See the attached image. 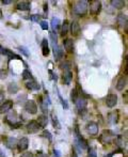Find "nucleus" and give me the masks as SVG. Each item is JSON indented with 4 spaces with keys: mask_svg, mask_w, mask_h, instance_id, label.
Returning a JSON list of instances; mask_svg holds the SVG:
<instances>
[{
    "mask_svg": "<svg viewBox=\"0 0 128 157\" xmlns=\"http://www.w3.org/2000/svg\"><path fill=\"white\" fill-rule=\"evenodd\" d=\"M70 62H65V63H62L61 67H62V68H64V70H65V72H66V71H70Z\"/></svg>",
    "mask_w": 128,
    "mask_h": 157,
    "instance_id": "72a5a7b5",
    "label": "nucleus"
},
{
    "mask_svg": "<svg viewBox=\"0 0 128 157\" xmlns=\"http://www.w3.org/2000/svg\"><path fill=\"white\" fill-rule=\"evenodd\" d=\"M51 28H52L53 32L57 31L60 27V19H59L58 17H52V19H51Z\"/></svg>",
    "mask_w": 128,
    "mask_h": 157,
    "instance_id": "393cba45",
    "label": "nucleus"
},
{
    "mask_svg": "<svg viewBox=\"0 0 128 157\" xmlns=\"http://www.w3.org/2000/svg\"><path fill=\"white\" fill-rule=\"evenodd\" d=\"M43 137H45V138H48V140H51V135H50V133L48 132V130H44L43 132V135H42Z\"/></svg>",
    "mask_w": 128,
    "mask_h": 157,
    "instance_id": "c9c22d12",
    "label": "nucleus"
},
{
    "mask_svg": "<svg viewBox=\"0 0 128 157\" xmlns=\"http://www.w3.org/2000/svg\"><path fill=\"white\" fill-rule=\"evenodd\" d=\"M68 29H70V26H68V22H67V20H64L63 25H62V30H61V34H62V35H65V34L68 32Z\"/></svg>",
    "mask_w": 128,
    "mask_h": 157,
    "instance_id": "bb28decb",
    "label": "nucleus"
},
{
    "mask_svg": "<svg viewBox=\"0 0 128 157\" xmlns=\"http://www.w3.org/2000/svg\"><path fill=\"white\" fill-rule=\"evenodd\" d=\"M0 53H2V55H6L8 56L10 59H20V57L16 53H14L13 51H11L10 49H6V48H2L0 46Z\"/></svg>",
    "mask_w": 128,
    "mask_h": 157,
    "instance_id": "f8f14e48",
    "label": "nucleus"
},
{
    "mask_svg": "<svg viewBox=\"0 0 128 157\" xmlns=\"http://www.w3.org/2000/svg\"><path fill=\"white\" fill-rule=\"evenodd\" d=\"M86 128L90 135L95 136V135L98 134V129H99V127H98L97 123H95V122H89V123L86 124Z\"/></svg>",
    "mask_w": 128,
    "mask_h": 157,
    "instance_id": "423d86ee",
    "label": "nucleus"
},
{
    "mask_svg": "<svg viewBox=\"0 0 128 157\" xmlns=\"http://www.w3.org/2000/svg\"><path fill=\"white\" fill-rule=\"evenodd\" d=\"M30 19L32 20V22H39V20H40V15H37V14L31 15Z\"/></svg>",
    "mask_w": 128,
    "mask_h": 157,
    "instance_id": "e433bc0d",
    "label": "nucleus"
},
{
    "mask_svg": "<svg viewBox=\"0 0 128 157\" xmlns=\"http://www.w3.org/2000/svg\"><path fill=\"white\" fill-rule=\"evenodd\" d=\"M76 107L78 109V112L80 115L84 113L86 111V105H88V102L84 97H78V99L76 101Z\"/></svg>",
    "mask_w": 128,
    "mask_h": 157,
    "instance_id": "7ed1b4c3",
    "label": "nucleus"
},
{
    "mask_svg": "<svg viewBox=\"0 0 128 157\" xmlns=\"http://www.w3.org/2000/svg\"><path fill=\"white\" fill-rule=\"evenodd\" d=\"M12 1H10V0H4V1H2L3 4H9V3H11Z\"/></svg>",
    "mask_w": 128,
    "mask_h": 157,
    "instance_id": "37998d69",
    "label": "nucleus"
},
{
    "mask_svg": "<svg viewBox=\"0 0 128 157\" xmlns=\"http://www.w3.org/2000/svg\"><path fill=\"white\" fill-rule=\"evenodd\" d=\"M76 141H77L79 148H80L81 150L88 149V143H86V141L82 138V136L78 133V127H76Z\"/></svg>",
    "mask_w": 128,
    "mask_h": 157,
    "instance_id": "0eeeda50",
    "label": "nucleus"
},
{
    "mask_svg": "<svg viewBox=\"0 0 128 157\" xmlns=\"http://www.w3.org/2000/svg\"><path fill=\"white\" fill-rule=\"evenodd\" d=\"M18 91V86L15 82H11L8 86V92L9 93H16Z\"/></svg>",
    "mask_w": 128,
    "mask_h": 157,
    "instance_id": "a878e982",
    "label": "nucleus"
},
{
    "mask_svg": "<svg viewBox=\"0 0 128 157\" xmlns=\"http://www.w3.org/2000/svg\"><path fill=\"white\" fill-rule=\"evenodd\" d=\"M31 8V3L29 1H20L17 3V9L20 11H29Z\"/></svg>",
    "mask_w": 128,
    "mask_h": 157,
    "instance_id": "dca6fc26",
    "label": "nucleus"
},
{
    "mask_svg": "<svg viewBox=\"0 0 128 157\" xmlns=\"http://www.w3.org/2000/svg\"><path fill=\"white\" fill-rule=\"evenodd\" d=\"M22 157H33V154H32V153H30V152H26V153H24V154H22Z\"/></svg>",
    "mask_w": 128,
    "mask_h": 157,
    "instance_id": "58836bf2",
    "label": "nucleus"
},
{
    "mask_svg": "<svg viewBox=\"0 0 128 157\" xmlns=\"http://www.w3.org/2000/svg\"><path fill=\"white\" fill-rule=\"evenodd\" d=\"M22 78L25 79V80H30V79H32V75H31L30 71H28V70L24 71V72H22Z\"/></svg>",
    "mask_w": 128,
    "mask_h": 157,
    "instance_id": "c756f323",
    "label": "nucleus"
},
{
    "mask_svg": "<svg viewBox=\"0 0 128 157\" xmlns=\"http://www.w3.org/2000/svg\"><path fill=\"white\" fill-rule=\"evenodd\" d=\"M73 79V75L70 73V71H66V72H64L63 74V82L65 84H70V81H72Z\"/></svg>",
    "mask_w": 128,
    "mask_h": 157,
    "instance_id": "b1692460",
    "label": "nucleus"
},
{
    "mask_svg": "<svg viewBox=\"0 0 128 157\" xmlns=\"http://www.w3.org/2000/svg\"><path fill=\"white\" fill-rule=\"evenodd\" d=\"M52 122H53V125H55V127H57V128H60V127H61V125H60V123H59V121H58V119H57V117H53Z\"/></svg>",
    "mask_w": 128,
    "mask_h": 157,
    "instance_id": "473e14b6",
    "label": "nucleus"
},
{
    "mask_svg": "<svg viewBox=\"0 0 128 157\" xmlns=\"http://www.w3.org/2000/svg\"><path fill=\"white\" fill-rule=\"evenodd\" d=\"M42 53L43 56L47 57L49 55V47H48V41L46 39H44L42 41Z\"/></svg>",
    "mask_w": 128,
    "mask_h": 157,
    "instance_id": "5701e85b",
    "label": "nucleus"
},
{
    "mask_svg": "<svg viewBox=\"0 0 128 157\" xmlns=\"http://www.w3.org/2000/svg\"><path fill=\"white\" fill-rule=\"evenodd\" d=\"M36 122L39 123V125H40L41 128H44L45 126H47V123H48L47 115H40L39 118H37V121H36Z\"/></svg>",
    "mask_w": 128,
    "mask_h": 157,
    "instance_id": "a211bd4d",
    "label": "nucleus"
},
{
    "mask_svg": "<svg viewBox=\"0 0 128 157\" xmlns=\"http://www.w3.org/2000/svg\"><path fill=\"white\" fill-rule=\"evenodd\" d=\"M6 76H8V73L6 71L4 70H0V79H6Z\"/></svg>",
    "mask_w": 128,
    "mask_h": 157,
    "instance_id": "f704fd0d",
    "label": "nucleus"
},
{
    "mask_svg": "<svg viewBox=\"0 0 128 157\" xmlns=\"http://www.w3.org/2000/svg\"><path fill=\"white\" fill-rule=\"evenodd\" d=\"M25 110L30 115H35L37 112V105L34 101L30 99V101H27V103L25 104Z\"/></svg>",
    "mask_w": 128,
    "mask_h": 157,
    "instance_id": "20e7f679",
    "label": "nucleus"
},
{
    "mask_svg": "<svg viewBox=\"0 0 128 157\" xmlns=\"http://www.w3.org/2000/svg\"><path fill=\"white\" fill-rule=\"evenodd\" d=\"M17 149H18V151L19 152H24L26 151V150L28 149V146H29V140H28V138H22L18 142H17Z\"/></svg>",
    "mask_w": 128,
    "mask_h": 157,
    "instance_id": "9d476101",
    "label": "nucleus"
},
{
    "mask_svg": "<svg viewBox=\"0 0 128 157\" xmlns=\"http://www.w3.org/2000/svg\"><path fill=\"white\" fill-rule=\"evenodd\" d=\"M74 13L77 14L78 16H84L88 13V2L82 0V1H77V2L74 4Z\"/></svg>",
    "mask_w": 128,
    "mask_h": 157,
    "instance_id": "f257e3e1",
    "label": "nucleus"
},
{
    "mask_svg": "<svg viewBox=\"0 0 128 157\" xmlns=\"http://www.w3.org/2000/svg\"><path fill=\"white\" fill-rule=\"evenodd\" d=\"M79 95H78V92H77V89H73L72 90V93H70V99H72L73 103H76V101L78 99Z\"/></svg>",
    "mask_w": 128,
    "mask_h": 157,
    "instance_id": "cd10ccee",
    "label": "nucleus"
},
{
    "mask_svg": "<svg viewBox=\"0 0 128 157\" xmlns=\"http://www.w3.org/2000/svg\"><path fill=\"white\" fill-rule=\"evenodd\" d=\"M63 45H64V48H65L68 53H73V51H74V42H73V40L66 39L63 42Z\"/></svg>",
    "mask_w": 128,
    "mask_h": 157,
    "instance_id": "6ab92c4d",
    "label": "nucleus"
},
{
    "mask_svg": "<svg viewBox=\"0 0 128 157\" xmlns=\"http://www.w3.org/2000/svg\"><path fill=\"white\" fill-rule=\"evenodd\" d=\"M6 145L8 146L9 149H14L15 146L17 145V140H16V139H15V138H13V137H9V138H6Z\"/></svg>",
    "mask_w": 128,
    "mask_h": 157,
    "instance_id": "412c9836",
    "label": "nucleus"
},
{
    "mask_svg": "<svg viewBox=\"0 0 128 157\" xmlns=\"http://www.w3.org/2000/svg\"><path fill=\"white\" fill-rule=\"evenodd\" d=\"M113 137H114V135L111 130H104V132L101 133V135L99 136V141L103 143V144H108V143H110L112 141Z\"/></svg>",
    "mask_w": 128,
    "mask_h": 157,
    "instance_id": "f03ea898",
    "label": "nucleus"
},
{
    "mask_svg": "<svg viewBox=\"0 0 128 157\" xmlns=\"http://www.w3.org/2000/svg\"><path fill=\"white\" fill-rule=\"evenodd\" d=\"M125 4H126V2L125 1H122V0H112L111 1V6H113V8L117 9V10L123 9L125 6Z\"/></svg>",
    "mask_w": 128,
    "mask_h": 157,
    "instance_id": "4be33fe9",
    "label": "nucleus"
},
{
    "mask_svg": "<svg viewBox=\"0 0 128 157\" xmlns=\"http://www.w3.org/2000/svg\"><path fill=\"white\" fill-rule=\"evenodd\" d=\"M53 53H55V58H56L57 60H60L61 58H63V56H64L63 48H62L61 46H59V45L53 46Z\"/></svg>",
    "mask_w": 128,
    "mask_h": 157,
    "instance_id": "4468645a",
    "label": "nucleus"
},
{
    "mask_svg": "<svg viewBox=\"0 0 128 157\" xmlns=\"http://www.w3.org/2000/svg\"><path fill=\"white\" fill-rule=\"evenodd\" d=\"M3 102H4V94L0 91V104H2Z\"/></svg>",
    "mask_w": 128,
    "mask_h": 157,
    "instance_id": "ea45409f",
    "label": "nucleus"
},
{
    "mask_svg": "<svg viewBox=\"0 0 128 157\" xmlns=\"http://www.w3.org/2000/svg\"><path fill=\"white\" fill-rule=\"evenodd\" d=\"M27 130H28L30 134H35V133H37L40 130V125H39V123L36 122V121H30L28 124H27Z\"/></svg>",
    "mask_w": 128,
    "mask_h": 157,
    "instance_id": "1a4fd4ad",
    "label": "nucleus"
},
{
    "mask_svg": "<svg viewBox=\"0 0 128 157\" xmlns=\"http://www.w3.org/2000/svg\"><path fill=\"white\" fill-rule=\"evenodd\" d=\"M100 8H101V2L100 1H91L90 3V12L92 15H96L99 13Z\"/></svg>",
    "mask_w": 128,
    "mask_h": 157,
    "instance_id": "6e6552de",
    "label": "nucleus"
},
{
    "mask_svg": "<svg viewBox=\"0 0 128 157\" xmlns=\"http://www.w3.org/2000/svg\"><path fill=\"white\" fill-rule=\"evenodd\" d=\"M126 84H127V76L124 75V76H122V77H120L119 80H117L116 89L119 90V91H122V90H124L126 88Z\"/></svg>",
    "mask_w": 128,
    "mask_h": 157,
    "instance_id": "ddd939ff",
    "label": "nucleus"
},
{
    "mask_svg": "<svg viewBox=\"0 0 128 157\" xmlns=\"http://www.w3.org/2000/svg\"><path fill=\"white\" fill-rule=\"evenodd\" d=\"M40 25H41V28H42L43 30H47L48 29V24H47V22H45V20H42V22H40Z\"/></svg>",
    "mask_w": 128,
    "mask_h": 157,
    "instance_id": "2f4dec72",
    "label": "nucleus"
},
{
    "mask_svg": "<svg viewBox=\"0 0 128 157\" xmlns=\"http://www.w3.org/2000/svg\"><path fill=\"white\" fill-rule=\"evenodd\" d=\"M80 32V26L77 22H73L70 24V33L73 35H77Z\"/></svg>",
    "mask_w": 128,
    "mask_h": 157,
    "instance_id": "aec40b11",
    "label": "nucleus"
},
{
    "mask_svg": "<svg viewBox=\"0 0 128 157\" xmlns=\"http://www.w3.org/2000/svg\"><path fill=\"white\" fill-rule=\"evenodd\" d=\"M88 157H97V154H96V151L93 148H90L89 149V155Z\"/></svg>",
    "mask_w": 128,
    "mask_h": 157,
    "instance_id": "7c9ffc66",
    "label": "nucleus"
},
{
    "mask_svg": "<svg viewBox=\"0 0 128 157\" xmlns=\"http://www.w3.org/2000/svg\"><path fill=\"white\" fill-rule=\"evenodd\" d=\"M49 39H50V41H51V43H52V46H56V45H58V42H57L58 37H57V34L55 33V32H50V33H49Z\"/></svg>",
    "mask_w": 128,
    "mask_h": 157,
    "instance_id": "c85d7f7f",
    "label": "nucleus"
},
{
    "mask_svg": "<svg viewBox=\"0 0 128 157\" xmlns=\"http://www.w3.org/2000/svg\"><path fill=\"white\" fill-rule=\"evenodd\" d=\"M106 104L109 108H113L117 104V95L116 94H109L106 98Z\"/></svg>",
    "mask_w": 128,
    "mask_h": 157,
    "instance_id": "9b49d317",
    "label": "nucleus"
},
{
    "mask_svg": "<svg viewBox=\"0 0 128 157\" xmlns=\"http://www.w3.org/2000/svg\"><path fill=\"white\" fill-rule=\"evenodd\" d=\"M26 87L28 88L29 90H34V91L40 90V84L35 80H33V79H30V80L26 82Z\"/></svg>",
    "mask_w": 128,
    "mask_h": 157,
    "instance_id": "f3484780",
    "label": "nucleus"
},
{
    "mask_svg": "<svg viewBox=\"0 0 128 157\" xmlns=\"http://www.w3.org/2000/svg\"><path fill=\"white\" fill-rule=\"evenodd\" d=\"M0 157H6V155H4V153H3L1 150H0Z\"/></svg>",
    "mask_w": 128,
    "mask_h": 157,
    "instance_id": "c03bdc74",
    "label": "nucleus"
},
{
    "mask_svg": "<svg viewBox=\"0 0 128 157\" xmlns=\"http://www.w3.org/2000/svg\"><path fill=\"white\" fill-rule=\"evenodd\" d=\"M19 50L22 51V53H24L25 56H27V57L29 56V53H28V50H27V48H26V47H19Z\"/></svg>",
    "mask_w": 128,
    "mask_h": 157,
    "instance_id": "4c0bfd02",
    "label": "nucleus"
},
{
    "mask_svg": "<svg viewBox=\"0 0 128 157\" xmlns=\"http://www.w3.org/2000/svg\"><path fill=\"white\" fill-rule=\"evenodd\" d=\"M53 152H55V156H57V157H60V155H61V154H60V153H59V151H56V150H55V151H53Z\"/></svg>",
    "mask_w": 128,
    "mask_h": 157,
    "instance_id": "a19ab883",
    "label": "nucleus"
},
{
    "mask_svg": "<svg viewBox=\"0 0 128 157\" xmlns=\"http://www.w3.org/2000/svg\"><path fill=\"white\" fill-rule=\"evenodd\" d=\"M72 157H78V155H77V153L75 151L72 152Z\"/></svg>",
    "mask_w": 128,
    "mask_h": 157,
    "instance_id": "79ce46f5",
    "label": "nucleus"
},
{
    "mask_svg": "<svg viewBox=\"0 0 128 157\" xmlns=\"http://www.w3.org/2000/svg\"><path fill=\"white\" fill-rule=\"evenodd\" d=\"M117 22H119V25L121 26V27H127V16H126V14H123V13H120V14L117 15Z\"/></svg>",
    "mask_w": 128,
    "mask_h": 157,
    "instance_id": "2eb2a0df",
    "label": "nucleus"
},
{
    "mask_svg": "<svg viewBox=\"0 0 128 157\" xmlns=\"http://www.w3.org/2000/svg\"><path fill=\"white\" fill-rule=\"evenodd\" d=\"M12 107H13V101H4L2 104L0 105V113L1 115H4V113H8L9 111L12 110Z\"/></svg>",
    "mask_w": 128,
    "mask_h": 157,
    "instance_id": "39448f33",
    "label": "nucleus"
}]
</instances>
